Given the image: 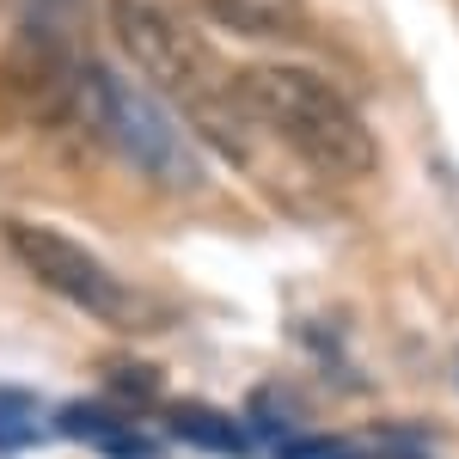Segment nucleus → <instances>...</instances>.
<instances>
[{"instance_id": "nucleus-1", "label": "nucleus", "mask_w": 459, "mask_h": 459, "mask_svg": "<svg viewBox=\"0 0 459 459\" xmlns=\"http://www.w3.org/2000/svg\"><path fill=\"white\" fill-rule=\"evenodd\" d=\"M239 99L251 117L270 129V142L288 147L307 172L331 184H361L380 166V142L368 129V117L350 105L343 86H331L318 68L300 62H251L239 74Z\"/></svg>"}, {"instance_id": "nucleus-2", "label": "nucleus", "mask_w": 459, "mask_h": 459, "mask_svg": "<svg viewBox=\"0 0 459 459\" xmlns=\"http://www.w3.org/2000/svg\"><path fill=\"white\" fill-rule=\"evenodd\" d=\"M80 123L99 135V142L135 166V172L153 184V190H203V147L184 129L160 92H147L142 80H123L105 62H86V80H80Z\"/></svg>"}, {"instance_id": "nucleus-3", "label": "nucleus", "mask_w": 459, "mask_h": 459, "mask_svg": "<svg viewBox=\"0 0 459 459\" xmlns=\"http://www.w3.org/2000/svg\"><path fill=\"white\" fill-rule=\"evenodd\" d=\"M80 80H86V56L68 43V31L25 19L0 49V117L19 129L80 123Z\"/></svg>"}, {"instance_id": "nucleus-4", "label": "nucleus", "mask_w": 459, "mask_h": 459, "mask_svg": "<svg viewBox=\"0 0 459 459\" xmlns=\"http://www.w3.org/2000/svg\"><path fill=\"white\" fill-rule=\"evenodd\" d=\"M0 239H6V251L19 257V270L37 276V288L62 294L68 307L105 318V325L135 331L142 300H135V288L123 282L99 251H86L80 239H68V233H62V227H49V221H19V214H13V221H0Z\"/></svg>"}, {"instance_id": "nucleus-5", "label": "nucleus", "mask_w": 459, "mask_h": 459, "mask_svg": "<svg viewBox=\"0 0 459 459\" xmlns=\"http://www.w3.org/2000/svg\"><path fill=\"white\" fill-rule=\"evenodd\" d=\"M196 13L214 31H233L239 43H307L313 6L307 0H196Z\"/></svg>"}, {"instance_id": "nucleus-6", "label": "nucleus", "mask_w": 459, "mask_h": 459, "mask_svg": "<svg viewBox=\"0 0 459 459\" xmlns=\"http://www.w3.org/2000/svg\"><path fill=\"white\" fill-rule=\"evenodd\" d=\"M221 417L209 411H178V435H196L203 447H239V429H214Z\"/></svg>"}]
</instances>
